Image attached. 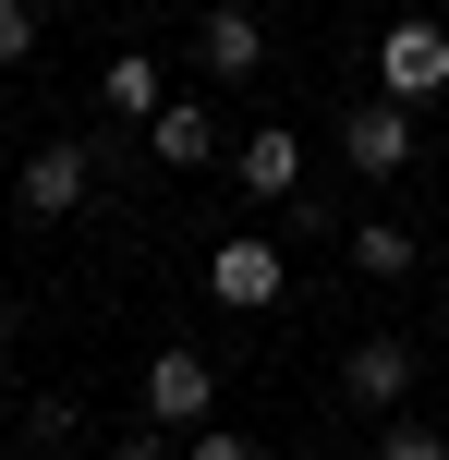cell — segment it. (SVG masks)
I'll return each instance as SVG.
<instances>
[{
	"instance_id": "6da1fadb",
	"label": "cell",
	"mask_w": 449,
	"mask_h": 460,
	"mask_svg": "<svg viewBox=\"0 0 449 460\" xmlns=\"http://www.w3.org/2000/svg\"><path fill=\"white\" fill-rule=\"evenodd\" d=\"M377 97H389V110L449 97V24H437V13H401V24L377 37Z\"/></svg>"
},
{
	"instance_id": "7a4b0ae2",
	"label": "cell",
	"mask_w": 449,
	"mask_h": 460,
	"mask_svg": "<svg viewBox=\"0 0 449 460\" xmlns=\"http://www.w3.org/2000/svg\"><path fill=\"white\" fill-rule=\"evenodd\" d=\"M280 291H292V254L267 243V230H231V243L207 254V303L219 315H267Z\"/></svg>"
},
{
	"instance_id": "3957f363",
	"label": "cell",
	"mask_w": 449,
	"mask_h": 460,
	"mask_svg": "<svg viewBox=\"0 0 449 460\" xmlns=\"http://www.w3.org/2000/svg\"><path fill=\"white\" fill-rule=\"evenodd\" d=\"M97 170H110V158L61 134V146H37V158L13 170V207H24V218H73V207H85V194H97Z\"/></svg>"
},
{
	"instance_id": "277c9868",
	"label": "cell",
	"mask_w": 449,
	"mask_h": 460,
	"mask_svg": "<svg viewBox=\"0 0 449 460\" xmlns=\"http://www.w3.org/2000/svg\"><path fill=\"white\" fill-rule=\"evenodd\" d=\"M146 424H170V437L219 424V376H207V351H146Z\"/></svg>"
},
{
	"instance_id": "5b68a950",
	"label": "cell",
	"mask_w": 449,
	"mask_h": 460,
	"mask_svg": "<svg viewBox=\"0 0 449 460\" xmlns=\"http://www.w3.org/2000/svg\"><path fill=\"white\" fill-rule=\"evenodd\" d=\"M340 158H353L364 182H401V170L426 158V134H413V110H389V97H364V110H340Z\"/></svg>"
},
{
	"instance_id": "8992f818",
	"label": "cell",
	"mask_w": 449,
	"mask_h": 460,
	"mask_svg": "<svg viewBox=\"0 0 449 460\" xmlns=\"http://www.w3.org/2000/svg\"><path fill=\"white\" fill-rule=\"evenodd\" d=\"M231 194H256V207H292V194H304V134H292V121H256V134L231 146Z\"/></svg>"
},
{
	"instance_id": "52a82bcc",
	"label": "cell",
	"mask_w": 449,
	"mask_h": 460,
	"mask_svg": "<svg viewBox=\"0 0 449 460\" xmlns=\"http://www.w3.org/2000/svg\"><path fill=\"white\" fill-rule=\"evenodd\" d=\"M413 376H426L413 340H353V351H340V400H353V412H401Z\"/></svg>"
},
{
	"instance_id": "ba28073f",
	"label": "cell",
	"mask_w": 449,
	"mask_h": 460,
	"mask_svg": "<svg viewBox=\"0 0 449 460\" xmlns=\"http://www.w3.org/2000/svg\"><path fill=\"white\" fill-rule=\"evenodd\" d=\"M97 110H110L121 134H146V121L170 110V73L146 61V49H110V61H97Z\"/></svg>"
},
{
	"instance_id": "9c48e42d",
	"label": "cell",
	"mask_w": 449,
	"mask_h": 460,
	"mask_svg": "<svg viewBox=\"0 0 449 460\" xmlns=\"http://www.w3.org/2000/svg\"><path fill=\"white\" fill-rule=\"evenodd\" d=\"M194 61L231 73V85H243V73H267V13H256V0H219V13L194 24Z\"/></svg>"
},
{
	"instance_id": "30bf717a",
	"label": "cell",
	"mask_w": 449,
	"mask_h": 460,
	"mask_svg": "<svg viewBox=\"0 0 449 460\" xmlns=\"http://www.w3.org/2000/svg\"><path fill=\"white\" fill-rule=\"evenodd\" d=\"M146 158H158V170H207L219 158V110H207V97H170V110L146 121Z\"/></svg>"
},
{
	"instance_id": "8fae6325",
	"label": "cell",
	"mask_w": 449,
	"mask_h": 460,
	"mask_svg": "<svg viewBox=\"0 0 449 460\" xmlns=\"http://www.w3.org/2000/svg\"><path fill=\"white\" fill-rule=\"evenodd\" d=\"M353 267H364V279H413V267H426V243L389 230V218H364V230H353Z\"/></svg>"
},
{
	"instance_id": "7c38bea8",
	"label": "cell",
	"mask_w": 449,
	"mask_h": 460,
	"mask_svg": "<svg viewBox=\"0 0 449 460\" xmlns=\"http://www.w3.org/2000/svg\"><path fill=\"white\" fill-rule=\"evenodd\" d=\"M37 37H49V13H37V0H0V73H13V61H37Z\"/></svg>"
},
{
	"instance_id": "4fadbf2b",
	"label": "cell",
	"mask_w": 449,
	"mask_h": 460,
	"mask_svg": "<svg viewBox=\"0 0 449 460\" xmlns=\"http://www.w3.org/2000/svg\"><path fill=\"white\" fill-rule=\"evenodd\" d=\"M183 460H267V448L243 437V424H194V437H183Z\"/></svg>"
},
{
	"instance_id": "5bb4252c",
	"label": "cell",
	"mask_w": 449,
	"mask_h": 460,
	"mask_svg": "<svg viewBox=\"0 0 449 460\" xmlns=\"http://www.w3.org/2000/svg\"><path fill=\"white\" fill-rule=\"evenodd\" d=\"M377 460H449V437H437V424H401V412H389V437H377Z\"/></svg>"
},
{
	"instance_id": "9a60e30c",
	"label": "cell",
	"mask_w": 449,
	"mask_h": 460,
	"mask_svg": "<svg viewBox=\"0 0 449 460\" xmlns=\"http://www.w3.org/2000/svg\"><path fill=\"white\" fill-rule=\"evenodd\" d=\"M110 460H183V437H170V424H134V437H121Z\"/></svg>"
},
{
	"instance_id": "2e32d148",
	"label": "cell",
	"mask_w": 449,
	"mask_h": 460,
	"mask_svg": "<svg viewBox=\"0 0 449 460\" xmlns=\"http://www.w3.org/2000/svg\"><path fill=\"white\" fill-rule=\"evenodd\" d=\"M0 340H13V291H0Z\"/></svg>"
},
{
	"instance_id": "e0dca14e",
	"label": "cell",
	"mask_w": 449,
	"mask_h": 460,
	"mask_svg": "<svg viewBox=\"0 0 449 460\" xmlns=\"http://www.w3.org/2000/svg\"><path fill=\"white\" fill-rule=\"evenodd\" d=\"M256 13H292V0H256Z\"/></svg>"
}]
</instances>
